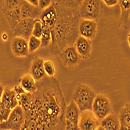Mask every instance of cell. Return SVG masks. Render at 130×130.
Segmentation results:
<instances>
[{
  "mask_svg": "<svg viewBox=\"0 0 130 130\" xmlns=\"http://www.w3.org/2000/svg\"><path fill=\"white\" fill-rule=\"evenodd\" d=\"M30 107L26 111L21 130H65L66 104L59 81L44 77L36 81Z\"/></svg>",
  "mask_w": 130,
  "mask_h": 130,
  "instance_id": "6da1fadb",
  "label": "cell"
},
{
  "mask_svg": "<svg viewBox=\"0 0 130 130\" xmlns=\"http://www.w3.org/2000/svg\"><path fill=\"white\" fill-rule=\"evenodd\" d=\"M53 5L57 13V21L53 29L51 30L52 43L50 45V53L56 56L59 55L65 47L75 43L79 36L78 24L82 18L78 9Z\"/></svg>",
  "mask_w": 130,
  "mask_h": 130,
  "instance_id": "7a4b0ae2",
  "label": "cell"
},
{
  "mask_svg": "<svg viewBox=\"0 0 130 130\" xmlns=\"http://www.w3.org/2000/svg\"><path fill=\"white\" fill-rule=\"evenodd\" d=\"M96 96V93L90 86L85 84H78L74 90L72 98L82 112L92 110Z\"/></svg>",
  "mask_w": 130,
  "mask_h": 130,
  "instance_id": "3957f363",
  "label": "cell"
},
{
  "mask_svg": "<svg viewBox=\"0 0 130 130\" xmlns=\"http://www.w3.org/2000/svg\"><path fill=\"white\" fill-rule=\"evenodd\" d=\"M78 13L82 19L98 21L103 13L102 0H83L78 6Z\"/></svg>",
  "mask_w": 130,
  "mask_h": 130,
  "instance_id": "277c9868",
  "label": "cell"
},
{
  "mask_svg": "<svg viewBox=\"0 0 130 130\" xmlns=\"http://www.w3.org/2000/svg\"><path fill=\"white\" fill-rule=\"evenodd\" d=\"M25 121V114L21 106L18 105L11 110L7 121L0 123L3 130H21Z\"/></svg>",
  "mask_w": 130,
  "mask_h": 130,
  "instance_id": "5b68a950",
  "label": "cell"
},
{
  "mask_svg": "<svg viewBox=\"0 0 130 130\" xmlns=\"http://www.w3.org/2000/svg\"><path fill=\"white\" fill-rule=\"evenodd\" d=\"M92 110L100 121L104 118L112 111L109 98L104 94H96L92 104Z\"/></svg>",
  "mask_w": 130,
  "mask_h": 130,
  "instance_id": "8992f818",
  "label": "cell"
},
{
  "mask_svg": "<svg viewBox=\"0 0 130 130\" xmlns=\"http://www.w3.org/2000/svg\"><path fill=\"white\" fill-rule=\"evenodd\" d=\"M81 111L73 100L66 106L65 110V130H80L78 120Z\"/></svg>",
  "mask_w": 130,
  "mask_h": 130,
  "instance_id": "52a82bcc",
  "label": "cell"
},
{
  "mask_svg": "<svg viewBox=\"0 0 130 130\" xmlns=\"http://www.w3.org/2000/svg\"><path fill=\"white\" fill-rule=\"evenodd\" d=\"M100 125V121L92 110L82 111L79 115L78 128L80 130H96Z\"/></svg>",
  "mask_w": 130,
  "mask_h": 130,
  "instance_id": "ba28073f",
  "label": "cell"
},
{
  "mask_svg": "<svg viewBox=\"0 0 130 130\" xmlns=\"http://www.w3.org/2000/svg\"><path fill=\"white\" fill-rule=\"evenodd\" d=\"M62 63L66 67H75L80 63L81 57L78 53L75 46L74 45L65 47L60 53Z\"/></svg>",
  "mask_w": 130,
  "mask_h": 130,
  "instance_id": "9c48e42d",
  "label": "cell"
},
{
  "mask_svg": "<svg viewBox=\"0 0 130 130\" xmlns=\"http://www.w3.org/2000/svg\"><path fill=\"white\" fill-rule=\"evenodd\" d=\"M78 33L80 36L89 40L95 39L97 34V21L82 19L78 24Z\"/></svg>",
  "mask_w": 130,
  "mask_h": 130,
  "instance_id": "30bf717a",
  "label": "cell"
},
{
  "mask_svg": "<svg viewBox=\"0 0 130 130\" xmlns=\"http://www.w3.org/2000/svg\"><path fill=\"white\" fill-rule=\"evenodd\" d=\"M35 20L33 19H22L17 24L13 30L15 37H21L28 40L32 35V30Z\"/></svg>",
  "mask_w": 130,
  "mask_h": 130,
  "instance_id": "8fae6325",
  "label": "cell"
},
{
  "mask_svg": "<svg viewBox=\"0 0 130 130\" xmlns=\"http://www.w3.org/2000/svg\"><path fill=\"white\" fill-rule=\"evenodd\" d=\"M11 50L17 57H25L29 55L28 42L21 37H14L11 42Z\"/></svg>",
  "mask_w": 130,
  "mask_h": 130,
  "instance_id": "7c38bea8",
  "label": "cell"
},
{
  "mask_svg": "<svg viewBox=\"0 0 130 130\" xmlns=\"http://www.w3.org/2000/svg\"><path fill=\"white\" fill-rule=\"evenodd\" d=\"M40 20L42 22L44 27H48L51 30L53 29L57 21V13L53 4L42 11Z\"/></svg>",
  "mask_w": 130,
  "mask_h": 130,
  "instance_id": "4fadbf2b",
  "label": "cell"
},
{
  "mask_svg": "<svg viewBox=\"0 0 130 130\" xmlns=\"http://www.w3.org/2000/svg\"><path fill=\"white\" fill-rule=\"evenodd\" d=\"M76 50L81 58L88 59L92 52V41L82 36H78L75 43Z\"/></svg>",
  "mask_w": 130,
  "mask_h": 130,
  "instance_id": "5bb4252c",
  "label": "cell"
},
{
  "mask_svg": "<svg viewBox=\"0 0 130 130\" xmlns=\"http://www.w3.org/2000/svg\"><path fill=\"white\" fill-rule=\"evenodd\" d=\"M22 19H38L42 13V10L39 6H35L34 5L26 2L25 0L21 6Z\"/></svg>",
  "mask_w": 130,
  "mask_h": 130,
  "instance_id": "9a60e30c",
  "label": "cell"
},
{
  "mask_svg": "<svg viewBox=\"0 0 130 130\" xmlns=\"http://www.w3.org/2000/svg\"><path fill=\"white\" fill-rule=\"evenodd\" d=\"M44 60L42 58L36 57L31 63L30 73L31 75L36 80L39 81L45 77V72L44 70Z\"/></svg>",
  "mask_w": 130,
  "mask_h": 130,
  "instance_id": "2e32d148",
  "label": "cell"
},
{
  "mask_svg": "<svg viewBox=\"0 0 130 130\" xmlns=\"http://www.w3.org/2000/svg\"><path fill=\"white\" fill-rule=\"evenodd\" d=\"M2 104L8 109L13 110L19 105V101L17 98V93L13 89L6 88L1 99Z\"/></svg>",
  "mask_w": 130,
  "mask_h": 130,
  "instance_id": "e0dca14e",
  "label": "cell"
},
{
  "mask_svg": "<svg viewBox=\"0 0 130 130\" xmlns=\"http://www.w3.org/2000/svg\"><path fill=\"white\" fill-rule=\"evenodd\" d=\"M2 12L12 30H13L17 24L22 20L21 6L10 10H3Z\"/></svg>",
  "mask_w": 130,
  "mask_h": 130,
  "instance_id": "ac0fdd59",
  "label": "cell"
},
{
  "mask_svg": "<svg viewBox=\"0 0 130 130\" xmlns=\"http://www.w3.org/2000/svg\"><path fill=\"white\" fill-rule=\"evenodd\" d=\"M100 125L105 130H120V122L118 115L109 114L100 121Z\"/></svg>",
  "mask_w": 130,
  "mask_h": 130,
  "instance_id": "d6986e66",
  "label": "cell"
},
{
  "mask_svg": "<svg viewBox=\"0 0 130 130\" xmlns=\"http://www.w3.org/2000/svg\"><path fill=\"white\" fill-rule=\"evenodd\" d=\"M118 4L121 8L120 25L126 28L130 17V0H118Z\"/></svg>",
  "mask_w": 130,
  "mask_h": 130,
  "instance_id": "ffe728a7",
  "label": "cell"
},
{
  "mask_svg": "<svg viewBox=\"0 0 130 130\" xmlns=\"http://www.w3.org/2000/svg\"><path fill=\"white\" fill-rule=\"evenodd\" d=\"M120 130H130V104L125 105L119 113Z\"/></svg>",
  "mask_w": 130,
  "mask_h": 130,
  "instance_id": "44dd1931",
  "label": "cell"
},
{
  "mask_svg": "<svg viewBox=\"0 0 130 130\" xmlns=\"http://www.w3.org/2000/svg\"><path fill=\"white\" fill-rule=\"evenodd\" d=\"M20 85L26 92L33 93L37 89L36 80L31 75H25L20 79Z\"/></svg>",
  "mask_w": 130,
  "mask_h": 130,
  "instance_id": "7402d4cb",
  "label": "cell"
},
{
  "mask_svg": "<svg viewBox=\"0 0 130 130\" xmlns=\"http://www.w3.org/2000/svg\"><path fill=\"white\" fill-rule=\"evenodd\" d=\"M41 40V47L46 48L50 46L52 43V33L51 29L44 27L42 35L40 38Z\"/></svg>",
  "mask_w": 130,
  "mask_h": 130,
  "instance_id": "603a6c76",
  "label": "cell"
},
{
  "mask_svg": "<svg viewBox=\"0 0 130 130\" xmlns=\"http://www.w3.org/2000/svg\"><path fill=\"white\" fill-rule=\"evenodd\" d=\"M24 0H4L3 3V10H10L21 6Z\"/></svg>",
  "mask_w": 130,
  "mask_h": 130,
  "instance_id": "cb8c5ba5",
  "label": "cell"
},
{
  "mask_svg": "<svg viewBox=\"0 0 130 130\" xmlns=\"http://www.w3.org/2000/svg\"><path fill=\"white\" fill-rule=\"evenodd\" d=\"M44 30V25L40 19H35L34 26H33V30H32V35L36 37V38L40 39L42 35Z\"/></svg>",
  "mask_w": 130,
  "mask_h": 130,
  "instance_id": "d4e9b609",
  "label": "cell"
},
{
  "mask_svg": "<svg viewBox=\"0 0 130 130\" xmlns=\"http://www.w3.org/2000/svg\"><path fill=\"white\" fill-rule=\"evenodd\" d=\"M28 49H29V52L31 53H34L36 50H38L40 47H41V40L39 38H36V37L31 35L28 41Z\"/></svg>",
  "mask_w": 130,
  "mask_h": 130,
  "instance_id": "484cf974",
  "label": "cell"
},
{
  "mask_svg": "<svg viewBox=\"0 0 130 130\" xmlns=\"http://www.w3.org/2000/svg\"><path fill=\"white\" fill-rule=\"evenodd\" d=\"M44 70L45 72V75L47 77H54L56 74V67L55 64L51 60H45L44 61Z\"/></svg>",
  "mask_w": 130,
  "mask_h": 130,
  "instance_id": "4316f807",
  "label": "cell"
},
{
  "mask_svg": "<svg viewBox=\"0 0 130 130\" xmlns=\"http://www.w3.org/2000/svg\"><path fill=\"white\" fill-rule=\"evenodd\" d=\"M53 3L67 8H73V9L78 8V6L76 4L75 0H53Z\"/></svg>",
  "mask_w": 130,
  "mask_h": 130,
  "instance_id": "83f0119b",
  "label": "cell"
},
{
  "mask_svg": "<svg viewBox=\"0 0 130 130\" xmlns=\"http://www.w3.org/2000/svg\"><path fill=\"white\" fill-rule=\"evenodd\" d=\"M11 110H12L8 109L3 105H2L1 108H0V123H3L6 122V121H7L9 116H10L11 113Z\"/></svg>",
  "mask_w": 130,
  "mask_h": 130,
  "instance_id": "f1b7e54d",
  "label": "cell"
},
{
  "mask_svg": "<svg viewBox=\"0 0 130 130\" xmlns=\"http://www.w3.org/2000/svg\"><path fill=\"white\" fill-rule=\"evenodd\" d=\"M53 4V0H39V7L42 10Z\"/></svg>",
  "mask_w": 130,
  "mask_h": 130,
  "instance_id": "f546056e",
  "label": "cell"
},
{
  "mask_svg": "<svg viewBox=\"0 0 130 130\" xmlns=\"http://www.w3.org/2000/svg\"><path fill=\"white\" fill-rule=\"evenodd\" d=\"M14 91H15V92L17 94H19V95H21V94H23V93H25V90L23 89V87L20 85V84H18V85H17L13 89Z\"/></svg>",
  "mask_w": 130,
  "mask_h": 130,
  "instance_id": "4dcf8cb0",
  "label": "cell"
},
{
  "mask_svg": "<svg viewBox=\"0 0 130 130\" xmlns=\"http://www.w3.org/2000/svg\"><path fill=\"white\" fill-rule=\"evenodd\" d=\"M102 1L109 7L115 6L118 3V0H102Z\"/></svg>",
  "mask_w": 130,
  "mask_h": 130,
  "instance_id": "1f68e13d",
  "label": "cell"
},
{
  "mask_svg": "<svg viewBox=\"0 0 130 130\" xmlns=\"http://www.w3.org/2000/svg\"><path fill=\"white\" fill-rule=\"evenodd\" d=\"M25 1L34 5L35 6H39V0H25Z\"/></svg>",
  "mask_w": 130,
  "mask_h": 130,
  "instance_id": "d6a6232c",
  "label": "cell"
},
{
  "mask_svg": "<svg viewBox=\"0 0 130 130\" xmlns=\"http://www.w3.org/2000/svg\"><path fill=\"white\" fill-rule=\"evenodd\" d=\"M4 89H5V88L3 87V86L2 84H0V100L2 99V96H3V94Z\"/></svg>",
  "mask_w": 130,
  "mask_h": 130,
  "instance_id": "836d02e7",
  "label": "cell"
},
{
  "mask_svg": "<svg viewBox=\"0 0 130 130\" xmlns=\"http://www.w3.org/2000/svg\"><path fill=\"white\" fill-rule=\"evenodd\" d=\"M2 39H3L4 41H6V40H7V39H8V35H7L6 33H3V35H2Z\"/></svg>",
  "mask_w": 130,
  "mask_h": 130,
  "instance_id": "e575fe53",
  "label": "cell"
},
{
  "mask_svg": "<svg viewBox=\"0 0 130 130\" xmlns=\"http://www.w3.org/2000/svg\"><path fill=\"white\" fill-rule=\"evenodd\" d=\"M75 2L76 3V4H77L78 6H79V5L83 2V0H75Z\"/></svg>",
  "mask_w": 130,
  "mask_h": 130,
  "instance_id": "d590c367",
  "label": "cell"
},
{
  "mask_svg": "<svg viewBox=\"0 0 130 130\" xmlns=\"http://www.w3.org/2000/svg\"><path fill=\"white\" fill-rule=\"evenodd\" d=\"M128 45H129V47H130V33L128 36Z\"/></svg>",
  "mask_w": 130,
  "mask_h": 130,
  "instance_id": "8d00e7d4",
  "label": "cell"
},
{
  "mask_svg": "<svg viewBox=\"0 0 130 130\" xmlns=\"http://www.w3.org/2000/svg\"><path fill=\"white\" fill-rule=\"evenodd\" d=\"M96 130H105V129H104V128L103 127H102L101 125H100V126H99V127L97 128V129H96Z\"/></svg>",
  "mask_w": 130,
  "mask_h": 130,
  "instance_id": "74e56055",
  "label": "cell"
},
{
  "mask_svg": "<svg viewBox=\"0 0 130 130\" xmlns=\"http://www.w3.org/2000/svg\"><path fill=\"white\" fill-rule=\"evenodd\" d=\"M2 105H3V104H2V101H1V100H0V108H1Z\"/></svg>",
  "mask_w": 130,
  "mask_h": 130,
  "instance_id": "f35d334b",
  "label": "cell"
}]
</instances>
